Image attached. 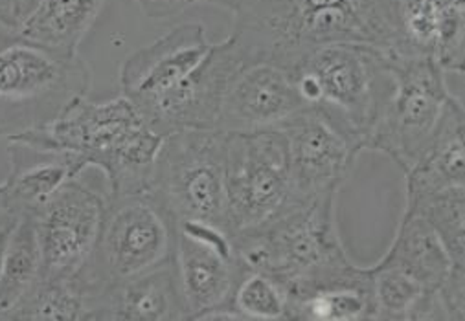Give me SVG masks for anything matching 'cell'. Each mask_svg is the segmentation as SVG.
I'll return each mask as SVG.
<instances>
[{
    "instance_id": "obj_1",
    "label": "cell",
    "mask_w": 465,
    "mask_h": 321,
    "mask_svg": "<svg viewBox=\"0 0 465 321\" xmlns=\"http://www.w3.org/2000/svg\"><path fill=\"white\" fill-rule=\"evenodd\" d=\"M230 12L228 39L245 66L271 63L289 70L328 44H398L392 0H234Z\"/></svg>"
},
{
    "instance_id": "obj_2",
    "label": "cell",
    "mask_w": 465,
    "mask_h": 321,
    "mask_svg": "<svg viewBox=\"0 0 465 321\" xmlns=\"http://www.w3.org/2000/svg\"><path fill=\"white\" fill-rule=\"evenodd\" d=\"M337 193L312 202H287L271 220L232 235L240 265L249 272L272 276L298 297L330 287L371 285V270L357 267L344 252L335 224Z\"/></svg>"
},
{
    "instance_id": "obj_3",
    "label": "cell",
    "mask_w": 465,
    "mask_h": 321,
    "mask_svg": "<svg viewBox=\"0 0 465 321\" xmlns=\"http://www.w3.org/2000/svg\"><path fill=\"white\" fill-rule=\"evenodd\" d=\"M289 73L305 109L366 151L394 91L389 50L362 43L328 44L303 55Z\"/></svg>"
},
{
    "instance_id": "obj_4",
    "label": "cell",
    "mask_w": 465,
    "mask_h": 321,
    "mask_svg": "<svg viewBox=\"0 0 465 321\" xmlns=\"http://www.w3.org/2000/svg\"><path fill=\"white\" fill-rule=\"evenodd\" d=\"M175 229V220L149 190L109 195L94 248L72 279L85 305L173 258Z\"/></svg>"
},
{
    "instance_id": "obj_5",
    "label": "cell",
    "mask_w": 465,
    "mask_h": 321,
    "mask_svg": "<svg viewBox=\"0 0 465 321\" xmlns=\"http://www.w3.org/2000/svg\"><path fill=\"white\" fill-rule=\"evenodd\" d=\"M93 73L77 54L17 39L0 50V138L46 127L74 102L87 98Z\"/></svg>"
},
{
    "instance_id": "obj_6",
    "label": "cell",
    "mask_w": 465,
    "mask_h": 321,
    "mask_svg": "<svg viewBox=\"0 0 465 321\" xmlns=\"http://www.w3.org/2000/svg\"><path fill=\"white\" fill-rule=\"evenodd\" d=\"M224 138L226 132L217 129H190L164 136L149 191L175 224L206 222L230 233Z\"/></svg>"
},
{
    "instance_id": "obj_7",
    "label": "cell",
    "mask_w": 465,
    "mask_h": 321,
    "mask_svg": "<svg viewBox=\"0 0 465 321\" xmlns=\"http://www.w3.org/2000/svg\"><path fill=\"white\" fill-rule=\"evenodd\" d=\"M394 79L392 96L366 141V149L382 152L409 171L429 147L447 102L445 72L430 55H407L389 50Z\"/></svg>"
},
{
    "instance_id": "obj_8",
    "label": "cell",
    "mask_w": 465,
    "mask_h": 321,
    "mask_svg": "<svg viewBox=\"0 0 465 321\" xmlns=\"http://www.w3.org/2000/svg\"><path fill=\"white\" fill-rule=\"evenodd\" d=\"M224 184L232 235L283 211L291 199V162L283 132H226Z\"/></svg>"
},
{
    "instance_id": "obj_9",
    "label": "cell",
    "mask_w": 465,
    "mask_h": 321,
    "mask_svg": "<svg viewBox=\"0 0 465 321\" xmlns=\"http://www.w3.org/2000/svg\"><path fill=\"white\" fill-rule=\"evenodd\" d=\"M84 173L64 182L35 213L45 279H74L94 248L109 188L91 184Z\"/></svg>"
},
{
    "instance_id": "obj_10",
    "label": "cell",
    "mask_w": 465,
    "mask_h": 321,
    "mask_svg": "<svg viewBox=\"0 0 465 321\" xmlns=\"http://www.w3.org/2000/svg\"><path fill=\"white\" fill-rule=\"evenodd\" d=\"M245 68L234 43L228 37L213 43L203 63L183 82L142 107L145 125L161 136L190 129H215L223 100Z\"/></svg>"
},
{
    "instance_id": "obj_11",
    "label": "cell",
    "mask_w": 465,
    "mask_h": 321,
    "mask_svg": "<svg viewBox=\"0 0 465 321\" xmlns=\"http://www.w3.org/2000/svg\"><path fill=\"white\" fill-rule=\"evenodd\" d=\"M134 103L124 94L105 102L82 98L46 127L10 138L39 149L68 152L89 170H100L109 154L134 129L143 125Z\"/></svg>"
},
{
    "instance_id": "obj_12",
    "label": "cell",
    "mask_w": 465,
    "mask_h": 321,
    "mask_svg": "<svg viewBox=\"0 0 465 321\" xmlns=\"http://www.w3.org/2000/svg\"><path fill=\"white\" fill-rule=\"evenodd\" d=\"M274 129L283 132L289 147V202H312L339 193L362 152L313 109L292 114Z\"/></svg>"
},
{
    "instance_id": "obj_13",
    "label": "cell",
    "mask_w": 465,
    "mask_h": 321,
    "mask_svg": "<svg viewBox=\"0 0 465 321\" xmlns=\"http://www.w3.org/2000/svg\"><path fill=\"white\" fill-rule=\"evenodd\" d=\"M173 261L188 319L224 303L247 272L234 254L232 237L206 222H179Z\"/></svg>"
},
{
    "instance_id": "obj_14",
    "label": "cell",
    "mask_w": 465,
    "mask_h": 321,
    "mask_svg": "<svg viewBox=\"0 0 465 321\" xmlns=\"http://www.w3.org/2000/svg\"><path fill=\"white\" fill-rule=\"evenodd\" d=\"M213 43L201 23H184L131 54L120 68L122 94L134 107L161 98L188 77Z\"/></svg>"
},
{
    "instance_id": "obj_15",
    "label": "cell",
    "mask_w": 465,
    "mask_h": 321,
    "mask_svg": "<svg viewBox=\"0 0 465 321\" xmlns=\"http://www.w3.org/2000/svg\"><path fill=\"white\" fill-rule=\"evenodd\" d=\"M303 109L289 70L256 63L245 66L232 82L215 129L221 132L274 129Z\"/></svg>"
},
{
    "instance_id": "obj_16",
    "label": "cell",
    "mask_w": 465,
    "mask_h": 321,
    "mask_svg": "<svg viewBox=\"0 0 465 321\" xmlns=\"http://www.w3.org/2000/svg\"><path fill=\"white\" fill-rule=\"evenodd\" d=\"M181 321L188 319L173 258L91 301L85 321Z\"/></svg>"
},
{
    "instance_id": "obj_17",
    "label": "cell",
    "mask_w": 465,
    "mask_h": 321,
    "mask_svg": "<svg viewBox=\"0 0 465 321\" xmlns=\"http://www.w3.org/2000/svg\"><path fill=\"white\" fill-rule=\"evenodd\" d=\"M8 152L10 173L0 186L19 215H35L64 182L89 170L74 154L39 149L19 140H10Z\"/></svg>"
},
{
    "instance_id": "obj_18",
    "label": "cell",
    "mask_w": 465,
    "mask_h": 321,
    "mask_svg": "<svg viewBox=\"0 0 465 321\" xmlns=\"http://www.w3.org/2000/svg\"><path fill=\"white\" fill-rule=\"evenodd\" d=\"M465 114L461 102L452 96L438 129L416 160V164L405 171L407 177V208L418 200L447 188L465 186Z\"/></svg>"
},
{
    "instance_id": "obj_19",
    "label": "cell",
    "mask_w": 465,
    "mask_h": 321,
    "mask_svg": "<svg viewBox=\"0 0 465 321\" xmlns=\"http://www.w3.org/2000/svg\"><path fill=\"white\" fill-rule=\"evenodd\" d=\"M107 0H41L19 37L57 52L74 54L94 28Z\"/></svg>"
},
{
    "instance_id": "obj_20",
    "label": "cell",
    "mask_w": 465,
    "mask_h": 321,
    "mask_svg": "<svg viewBox=\"0 0 465 321\" xmlns=\"http://www.w3.org/2000/svg\"><path fill=\"white\" fill-rule=\"evenodd\" d=\"M381 263L394 265L420 281L425 288H438L456 267L432 226L416 213H405L394 243Z\"/></svg>"
},
{
    "instance_id": "obj_21",
    "label": "cell",
    "mask_w": 465,
    "mask_h": 321,
    "mask_svg": "<svg viewBox=\"0 0 465 321\" xmlns=\"http://www.w3.org/2000/svg\"><path fill=\"white\" fill-rule=\"evenodd\" d=\"M41 245L35 215L23 213L12 229L0 265V319H5L41 279Z\"/></svg>"
},
{
    "instance_id": "obj_22",
    "label": "cell",
    "mask_w": 465,
    "mask_h": 321,
    "mask_svg": "<svg viewBox=\"0 0 465 321\" xmlns=\"http://www.w3.org/2000/svg\"><path fill=\"white\" fill-rule=\"evenodd\" d=\"M289 319L298 321H366L375 319L373 288L341 285L313 290L289 305Z\"/></svg>"
},
{
    "instance_id": "obj_23",
    "label": "cell",
    "mask_w": 465,
    "mask_h": 321,
    "mask_svg": "<svg viewBox=\"0 0 465 321\" xmlns=\"http://www.w3.org/2000/svg\"><path fill=\"white\" fill-rule=\"evenodd\" d=\"M84 294L72 279L41 277L25 299L5 317L12 321H77L85 319Z\"/></svg>"
},
{
    "instance_id": "obj_24",
    "label": "cell",
    "mask_w": 465,
    "mask_h": 321,
    "mask_svg": "<svg viewBox=\"0 0 465 321\" xmlns=\"http://www.w3.org/2000/svg\"><path fill=\"white\" fill-rule=\"evenodd\" d=\"M405 213L421 215L440 235L452 263L465 267V186L432 193L409 206Z\"/></svg>"
},
{
    "instance_id": "obj_25",
    "label": "cell",
    "mask_w": 465,
    "mask_h": 321,
    "mask_svg": "<svg viewBox=\"0 0 465 321\" xmlns=\"http://www.w3.org/2000/svg\"><path fill=\"white\" fill-rule=\"evenodd\" d=\"M242 321L289 319V301L283 287L269 274L245 272L230 299Z\"/></svg>"
},
{
    "instance_id": "obj_26",
    "label": "cell",
    "mask_w": 465,
    "mask_h": 321,
    "mask_svg": "<svg viewBox=\"0 0 465 321\" xmlns=\"http://www.w3.org/2000/svg\"><path fill=\"white\" fill-rule=\"evenodd\" d=\"M375 319L379 321H409L411 310L421 297L425 288L401 268L386 263L370 267Z\"/></svg>"
},
{
    "instance_id": "obj_27",
    "label": "cell",
    "mask_w": 465,
    "mask_h": 321,
    "mask_svg": "<svg viewBox=\"0 0 465 321\" xmlns=\"http://www.w3.org/2000/svg\"><path fill=\"white\" fill-rule=\"evenodd\" d=\"M440 299L449 321L465 319V267H452L450 274L438 287Z\"/></svg>"
},
{
    "instance_id": "obj_28",
    "label": "cell",
    "mask_w": 465,
    "mask_h": 321,
    "mask_svg": "<svg viewBox=\"0 0 465 321\" xmlns=\"http://www.w3.org/2000/svg\"><path fill=\"white\" fill-rule=\"evenodd\" d=\"M134 3L149 19H166L197 5L199 0H134Z\"/></svg>"
},
{
    "instance_id": "obj_29",
    "label": "cell",
    "mask_w": 465,
    "mask_h": 321,
    "mask_svg": "<svg viewBox=\"0 0 465 321\" xmlns=\"http://www.w3.org/2000/svg\"><path fill=\"white\" fill-rule=\"evenodd\" d=\"M39 3L41 0H0V17L19 32Z\"/></svg>"
},
{
    "instance_id": "obj_30",
    "label": "cell",
    "mask_w": 465,
    "mask_h": 321,
    "mask_svg": "<svg viewBox=\"0 0 465 321\" xmlns=\"http://www.w3.org/2000/svg\"><path fill=\"white\" fill-rule=\"evenodd\" d=\"M17 219H19V213L6 200L3 193V186H0V265H3V256L8 245V238L12 235V229L17 224Z\"/></svg>"
},
{
    "instance_id": "obj_31",
    "label": "cell",
    "mask_w": 465,
    "mask_h": 321,
    "mask_svg": "<svg viewBox=\"0 0 465 321\" xmlns=\"http://www.w3.org/2000/svg\"><path fill=\"white\" fill-rule=\"evenodd\" d=\"M19 39V32L14 30L3 17H0V50L10 46Z\"/></svg>"
},
{
    "instance_id": "obj_32",
    "label": "cell",
    "mask_w": 465,
    "mask_h": 321,
    "mask_svg": "<svg viewBox=\"0 0 465 321\" xmlns=\"http://www.w3.org/2000/svg\"><path fill=\"white\" fill-rule=\"evenodd\" d=\"M199 3H206V5H213V6H219V8H224L230 12L232 5H234V0H199Z\"/></svg>"
}]
</instances>
